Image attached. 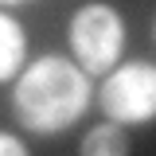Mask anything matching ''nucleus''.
<instances>
[{"label": "nucleus", "mask_w": 156, "mask_h": 156, "mask_svg": "<svg viewBox=\"0 0 156 156\" xmlns=\"http://www.w3.org/2000/svg\"><path fill=\"white\" fill-rule=\"evenodd\" d=\"M27 66V31L12 12H0V82H16Z\"/></svg>", "instance_id": "4"}, {"label": "nucleus", "mask_w": 156, "mask_h": 156, "mask_svg": "<svg viewBox=\"0 0 156 156\" xmlns=\"http://www.w3.org/2000/svg\"><path fill=\"white\" fill-rule=\"evenodd\" d=\"M8 4H27V0H8Z\"/></svg>", "instance_id": "7"}, {"label": "nucleus", "mask_w": 156, "mask_h": 156, "mask_svg": "<svg viewBox=\"0 0 156 156\" xmlns=\"http://www.w3.org/2000/svg\"><path fill=\"white\" fill-rule=\"evenodd\" d=\"M0 156H27V140L0 129Z\"/></svg>", "instance_id": "6"}, {"label": "nucleus", "mask_w": 156, "mask_h": 156, "mask_svg": "<svg viewBox=\"0 0 156 156\" xmlns=\"http://www.w3.org/2000/svg\"><path fill=\"white\" fill-rule=\"evenodd\" d=\"M98 105L105 121H117L125 129L156 121V62L129 58V62H117L113 70H105L98 86Z\"/></svg>", "instance_id": "3"}, {"label": "nucleus", "mask_w": 156, "mask_h": 156, "mask_svg": "<svg viewBox=\"0 0 156 156\" xmlns=\"http://www.w3.org/2000/svg\"><path fill=\"white\" fill-rule=\"evenodd\" d=\"M94 101V82L70 55H43L27 62L12 86V113L27 133H66Z\"/></svg>", "instance_id": "1"}, {"label": "nucleus", "mask_w": 156, "mask_h": 156, "mask_svg": "<svg viewBox=\"0 0 156 156\" xmlns=\"http://www.w3.org/2000/svg\"><path fill=\"white\" fill-rule=\"evenodd\" d=\"M82 152L86 156H125L129 152V133H125V125H98L90 133L82 136Z\"/></svg>", "instance_id": "5"}, {"label": "nucleus", "mask_w": 156, "mask_h": 156, "mask_svg": "<svg viewBox=\"0 0 156 156\" xmlns=\"http://www.w3.org/2000/svg\"><path fill=\"white\" fill-rule=\"evenodd\" d=\"M152 35H156V23H152Z\"/></svg>", "instance_id": "8"}, {"label": "nucleus", "mask_w": 156, "mask_h": 156, "mask_svg": "<svg viewBox=\"0 0 156 156\" xmlns=\"http://www.w3.org/2000/svg\"><path fill=\"white\" fill-rule=\"evenodd\" d=\"M66 43L78 66L90 78H101L125 55V16L109 0H86L66 23Z\"/></svg>", "instance_id": "2"}, {"label": "nucleus", "mask_w": 156, "mask_h": 156, "mask_svg": "<svg viewBox=\"0 0 156 156\" xmlns=\"http://www.w3.org/2000/svg\"><path fill=\"white\" fill-rule=\"evenodd\" d=\"M0 4H8V0H0Z\"/></svg>", "instance_id": "9"}]
</instances>
